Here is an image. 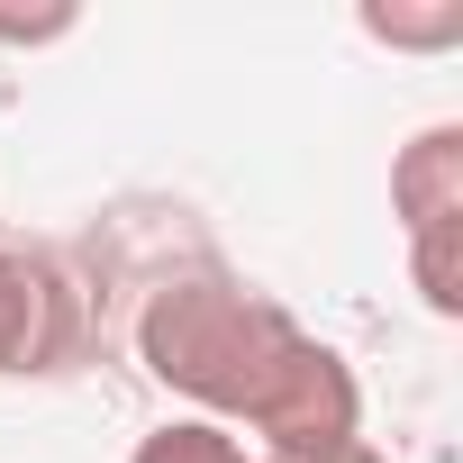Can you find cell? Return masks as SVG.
Instances as JSON below:
<instances>
[{
    "label": "cell",
    "mask_w": 463,
    "mask_h": 463,
    "mask_svg": "<svg viewBox=\"0 0 463 463\" xmlns=\"http://www.w3.org/2000/svg\"><path fill=\"white\" fill-rule=\"evenodd\" d=\"M391 218L409 237L418 300L436 318H463V128H418L391 155Z\"/></svg>",
    "instance_id": "7a4b0ae2"
},
{
    "label": "cell",
    "mask_w": 463,
    "mask_h": 463,
    "mask_svg": "<svg viewBox=\"0 0 463 463\" xmlns=\"http://www.w3.org/2000/svg\"><path fill=\"white\" fill-rule=\"evenodd\" d=\"M128 463H264L237 445V427H209V418H164L155 436H137Z\"/></svg>",
    "instance_id": "277c9868"
},
{
    "label": "cell",
    "mask_w": 463,
    "mask_h": 463,
    "mask_svg": "<svg viewBox=\"0 0 463 463\" xmlns=\"http://www.w3.org/2000/svg\"><path fill=\"white\" fill-rule=\"evenodd\" d=\"M73 345V291L46 255L0 246V373H55Z\"/></svg>",
    "instance_id": "3957f363"
},
{
    "label": "cell",
    "mask_w": 463,
    "mask_h": 463,
    "mask_svg": "<svg viewBox=\"0 0 463 463\" xmlns=\"http://www.w3.org/2000/svg\"><path fill=\"white\" fill-rule=\"evenodd\" d=\"M364 28L382 37V46H454L463 37V0H436V10H364Z\"/></svg>",
    "instance_id": "5b68a950"
},
{
    "label": "cell",
    "mask_w": 463,
    "mask_h": 463,
    "mask_svg": "<svg viewBox=\"0 0 463 463\" xmlns=\"http://www.w3.org/2000/svg\"><path fill=\"white\" fill-rule=\"evenodd\" d=\"M327 463H391L382 445H345V454H327Z\"/></svg>",
    "instance_id": "52a82bcc"
},
{
    "label": "cell",
    "mask_w": 463,
    "mask_h": 463,
    "mask_svg": "<svg viewBox=\"0 0 463 463\" xmlns=\"http://www.w3.org/2000/svg\"><path fill=\"white\" fill-rule=\"evenodd\" d=\"M146 373L209 427H255L264 463H327L364 445L354 364L237 273H182L137 318Z\"/></svg>",
    "instance_id": "6da1fadb"
},
{
    "label": "cell",
    "mask_w": 463,
    "mask_h": 463,
    "mask_svg": "<svg viewBox=\"0 0 463 463\" xmlns=\"http://www.w3.org/2000/svg\"><path fill=\"white\" fill-rule=\"evenodd\" d=\"M73 28H82L73 0H46V10H19V0H0V46H55V37H73Z\"/></svg>",
    "instance_id": "8992f818"
}]
</instances>
